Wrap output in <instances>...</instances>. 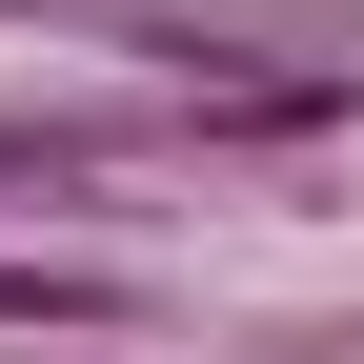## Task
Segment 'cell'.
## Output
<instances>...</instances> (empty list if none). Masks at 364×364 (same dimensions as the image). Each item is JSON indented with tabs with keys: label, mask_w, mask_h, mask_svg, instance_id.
Here are the masks:
<instances>
[{
	"label": "cell",
	"mask_w": 364,
	"mask_h": 364,
	"mask_svg": "<svg viewBox=\"0 0 364 364\" xmlns=\"http://www.w3.org/2000/svg\"><path fill=\"white\" fill-rule=\"evenodd\" d=\"M0 324H61V344H102V324H142V284H122V263H0Z\"/></svg>",
	"instance_id": "6da1fadb"
},
{
	"label": "cell",
	"mask_w": 364,
	"mask_h": 364,
	"mask_svg": "<svg viewBox=\"0 0 364 364\" xmlns=\"http://www.w3.org/2000/svg\"><path fill=\"white\" fill-rule=\"evenodd\" d=\"M102 162V122H0V182H81Z\"/></svg>",
	"instance_id": "7a4b0ae2"
}]
</instances>
